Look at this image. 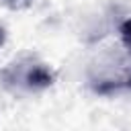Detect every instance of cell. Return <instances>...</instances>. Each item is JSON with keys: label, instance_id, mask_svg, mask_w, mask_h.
Here are the masks:
<instances>
[{"label": "cell", "instance_id": "cell-1", "mask_svg": "<svg viewBox=\"0 0 131 131\" xmlns=\"http://www.w3.org/2000/svg\"><path fill=\"white\" fill-rule=\"evenodd\" d=\"M0 80L4 82L6 88L37 92V90L49 88L55 82V72L43 61L25 57V59H18V61L6 66L0 72Z\"/></svg>", "mask_w": 131, "mask_h": 131}, {"label": "cell", "instance_id": "cell-2", "mask_svg": "<svg viewBox=\"0 0 131 131\" xmlns=\"http://www.w3.org/2000/svg\"><path fill=\"white\" fill-rule=\"evenodd\" d=\"M121 39H123V45L131 51V18H127L121 25Z\"/></svg>", "mask_w": 131, "mask_h": 131}, {"label": "cell", "instance_id": "cell-3", "mask_svg": "<svg viewBox=\"0 0 131 131\" xmlns=\"http://www.w3.org/2000/svg\"><path fill=\"white\" fill-rule=\"evenodd\" d=\"M35 0H4V4L8 6V8H12V10H23V8H27V6H31Z\"/></svg>", "mask_w": 131, "mask_h": 131}, {"label": "cell", "instance_id": "cell-4", "mask_svg": "<svg viewBox=\"0 0 131 131\" xmlns=\"http://www.w3.org/2000/svg\"><path fill=\"white\" fill-rule=\"evenodd\" d=\"M4 41H6V29H4V27H0V47L4 45Z\"/></svg>", "mask_w": 131, "mask_h": 131}, {"label": "cell", "instance_id": "cell-5", "mask_svg": "<svg viewBox=\"0 0 131 131\" xmlns=\"http://www.w3.org/2000/svg\"><path fill=\"white\" fill-rule=\"evenodd\" d=\"M127 84H129V86H131V78H129V82H127Z\"/></svg>", "mask_w": 131, "mask_h": 131}]
</instances>
